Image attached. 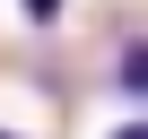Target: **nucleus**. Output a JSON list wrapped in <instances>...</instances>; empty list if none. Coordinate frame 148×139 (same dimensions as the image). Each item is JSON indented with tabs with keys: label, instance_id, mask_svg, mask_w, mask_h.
<instances>
[{
	"label": "nucleus",
	"instance_id": "nucleus-1",
	"mask_svg": "<svg viewBox=\"0 0 148 139\" xmlns=\"http://www.w3.org/2000/svg\"><path fill=\"white\" fill-rule=\"evenodd\" d=\"M113 78H122V87L139 96V78H148V44H122V70H113Z\"/></svg>",
	"mask_w": 148,
	"mask_h": 139
},
{
	"label": "nucleus",
	"instance_id": "nucleus-2",
	"mask_svg": "<svg viewBox=\"0 0 148 139\" xmlns=\"http://www.w3.org/2000/svg\"><path fill=\"white\" fill-rule=\"evenodd\" d=\"M18 9H26V18H35V26H52V18H61V9H70V0H18Z\"/></svg>",
	"mask_w": 148,
	"mask_h": 139
},
{
	"label": "nucleus",
	"instance_id": "nucleus-3",
	"mask_svg": "<svg viewBox=\"0 0 148 139\" xmlns=\"http://www.w3.org/2000/svg\"><path fill=\"white\" fill-rule=\"evenodd\" d=\"M113 139H148V130H139V122H122V130H113Z\"/></svg>",
	"mask_w": 148,
	"mask_h": 139
},
{
	"label": "nucleus",
	"instance_id": "nucleus-4",
	"mask_svg": "<svg viewBox=\"0 0 148 139\" xmlns=\"http://www.w3.org/2000/svg\"><path fill=\"white\" fill-rule=\"evenodd\" d=\"M0 139H18V130H0Z\"/></svg>",
	"mask_w": 148,
	"mask_h": 139
}]
</instances>
